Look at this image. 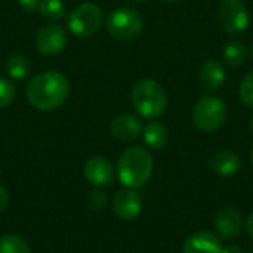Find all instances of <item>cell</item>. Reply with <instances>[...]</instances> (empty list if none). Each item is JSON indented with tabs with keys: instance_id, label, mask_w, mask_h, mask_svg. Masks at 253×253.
<instances>
[{
	"instance_id": "obj_1",
	"label": "cell",
	"mask_w": 253,
	"mask_h": 253,
	"mask_svg": "<svg viewBox=\"0 0 253 253\" xmlns=\"http://www.w3.org/2000/svg\"><path fill=\"white\" fill-rule=\"evenodd\" d=\"M28 102L40 111L59 108L70 95V82L59 71H44L36 74L27 84Z\"/></svg>"
},
{
	"instance_id": "obj_2",
	"label": "cell",
	"mask_w": 253,
	"mask_h": 253,
	"mask_svg": "<svg viewBox=\"0 0 253 253\" xmlns=\"http://www.w3.org/2000/svg\"><path fill=\"white\" fill-rule=\"evenodd\" d=\"M153 166V157L145 148L130 147L117 160L119 179L127 188H138L150 179Z\"/></svg>"
},
{
	"instance_id": "obj_3",
	"label": "cell",
	"mask_w": 253,
	"mask_h": 253,
	"mask_svg": "<svg viewBox=\"0 0 253 253\" xmlns=\"http://www.w3.org/2000/svg\"><path fill=\"white\" fill-rule=\"evenodd\" d=\"M130 101L136 113L150 120L160 117L168 107L166 90L154 79L138 80L132 87Z\"/></svg>"
},
{
	"instance_id": "obj_4",
	"label": "cell",
	"mask_w": 253,
	"mask_h": 253,
	"mask_svg": "<svg viewBox=\"0 0 253 253\" xmlns=\"http://www.w3.org/2000/svg\"><path fill=\"white\" fill-rule=\"evenodd\" d=\"M228 116L227 104L213 95L202 96L193 108V123L202 132L218 130Z\"/></svg>"
},
{
	"instance_id": "obj_5",
	"label": "cell",
	"mask_w": 253,
	"mask_h": 253,
	"mask_svg": "<svg viewBox=\"0 0 253 253\" xmlns=\"http://www.w3.org/2000/svg\"><path fill=\"white\" fill-rule=\"evenodd\" d=\"M107 30L117 40H133L144 30V18L135 7H117L107 18Z\"/></svg>"
},
{
	"instance_id": "obj_6",
	"label": "cell",
	"mask_w": 253,
	"mask_h": 253,
	"mask_svg": "<svg viewBox=\"0 0 253 253\" xmlns=\"http://www.w3.org/2000/svg\"><path fill=\"white\" fill-rule=\"evenodd\" d=\"M104 22V12L95 3H82L74 7L67 18L68 30L77 37H90Z\"/></svg>"
},
{
	"instance_id": "obj_7",
	"label": "cell",
	"mask_w": 253,
	"mask_h": 253,
	"mask_svg": "<svg viewBox=\"0 0 253 253\" xmlns=\"http://www.w3.org/2000/svg\"><path fill=\"white\" fill-rule=\"evenodd\" d=\"M218 21L224 31L237 36L251 24L249 9L243 0H221L218 4Z\"/></svg>"
},
{
	"instance_id": "obj_8",
	"label": "cell",
	"mask_w": 253,
	"mask_h": 253,
	"mask_svg": "<svg viewBox=\"0 0 253 253\" xmlns=\"http://www.w3.org/2000/svg\"><path fill=\"white\" fill-rule=\"evenodd\" d=\"M34 43L42 55L53 56L62 52L67 46V33L58 24H44L36 33Z\"/></svg>"
},
{
	"instance_id": "obj_9",
	"label": "cell",
	"mask_w": 253,
	"mask_h": 253,
	"mask_svg": "<svg viewBox=\"0 0 253 253\" xmlns=\"http://www.w3.org/2000/svg\"><path fill=\"white\" fill-rule=\"evenodd\" d=\"M144 130L142 122L138 116L123 113L116 116L110 123L111 135L122 142H132L141 136Z\"/></svg>"
},
{
	"instance_id": "obj_10",
	"label": "cell",
	"mask_w": 253,
	"mask_h": 253,
	"mask_svg": "<svg viewBox=\"0 0 253 253\" xmlns=\"http://www.w3.org/2000/svg\"><path fill=\"white\" fill-rule=\"evenodd\" d=\"M84 176L87 182L98 188L110 187L114 181V169L111 163L101 156L90 157L84 163Z\"/></svg>"
},
{
	"instance_id": "obj_11",
	"label": "cell",
	"mask_w": 253,
	"mask_h": 253,
	"mask_svg": "<svg viewBox=\"0 0 253 253\" xmlns=\"http://www.w3.org/2000/svg\"><path fill=\"white\" fill-rule=\"evenodd\" d=\"M142 202L133 188H123L117 191L113 200V211L122 221H132L141 213Z\"/></svg>"
},
{
	"instance_id": "obj_12",
	"label": "cell",
	"mask_w": 253,
	"mask_h": 253,
	"mask_svg": "<svg viewBox=\"0 0 253 253\" xmlns=\"http://www.w3.org/2000/svg\"><path fill=\"white\" fill-rule=\"evenodd\" d=\"M227 80V71L218 59H206L199 70V83L205 90L213 92L222 87Z\"/></svg>"
},
{
	"instance_id": "obj_13",
	"label": "cell",
	"mask_w": 253,
	"mask_h": 253,
	"mask_svg": "<svg viewBox=\"0 0 253 253\" xmlns=\"http://www.w3.org/2000/svg\"><path fill=\"white\" fill-rule=\"evenodd\" d=\"M243 227V218L234 208H224L215 216V230L224 239H234L240 234Z\"/></svg>"
},
{
	"instance_id": "obj_14",
	"label": "cell",
	"mask_w": 253,
	"mask_h": 253,
	"mask_svg": "<svg viewBox=\"0 0 253 253\" xmlns=\"http://www.w3.org/2000/svg\"><path fill=\"white\" fill-rule=\"evenodd\" d=\"M209 166L215 175L219 176H233L242 168V159L237 153L231 150H218L212 154Z\"/></svg>"
},
{
	"instance_id": "obj_15",
	"label": "cell",
	"mask_w": 253,
	"mask_h": 253,
	"mask_svg": "<svg viewBox=\"0 0 253 253\" xmlns=\"http://www.w3.org/2000/svg\"><path fill=\"white\" fill-rule=\"evenodd\" d=\"M221 240L209 231H197L191 234L182 246V253H221Z\"/></svg>"
},
{
	"instance_id": "obj_16",
	"label": "cell",
	"mask_w": 253,
	"mask_h": 253,
	"mask_svg": "<svg viewBox=\"0 0 253 253\" xmlns=\"http://www.w3.org/2000/svg\"><path fill=\"white\" fill-rule=\"evenodd\" d=\"M142 132H144L145 144L153 150H162L163 147H166L169 141V130L160 122H156V120L150 122Z\"/></svg>"
},
{
	"instance_id": "obj_17",
	"label": "cell",
	"mask_w": 253,
	"mask_h": 253,
	"mask_svg": "<svg viewBox=\"0 0 253 253\" xmlns=\"http://www.w3.org/2000/svg\"><path fill=\"white\" fill-rule=\"evenodd\" d=\"M222 55H224V59H225V62L228 65H231V67H242L246 62L249 52H248V47H246V44L243 42L231 40V42H228L225 44Z\"/></svg>"
},
{
	"instance_id": "obj_18",
	"label": "cell",
	"mask_w": 253,
	"mask_h": 253,
	"mask_svg": "<svg viewBox=\"0 0 253 253\" xmlns=\"http://www.w3.org/2000/svg\"><path fill=\"white\" fill-rule=\"evenodd\" d=\"M6 71L7 74L15 79V80H24L30 76L31 71V65L28 62V59L21 55V53H15L10 55L6 61Z\"/></svg>"
},
{
	"instance_id": "obj_19",
	"label": "cell",
	"mask_w": 253,
	"mask_h": 253,
	"mask_svg": "<svg viewBox=\"0 0 253 253\" xmlns=\"http://www.w3.org/2000/svg\"><path fill=\"white\" fill-rule=\"evenodd\" d=\"M0 253H31V249L22 237L6 234L0 237Z\"/></svg>"
},
{
	"instance_id": "obj_20",
	"label": "cell",
	"mask_w": 253,
	"mask_h": 253,
	"mask_svg": "<svg viewBox=\"0 0 253 253\" xmlns=\"http://www.w3.org/2000/svg\"><path fill=\"white\" fill-rule=\"evenodd\" d=\"M39 12L42 16L56 21L65 15V4L62 0H42L39 4Z\"/></svg>"
},
{
	"instance_id": "obj_21",
	"label": "cell",
	"mask_w": 253,
	"mask_h": 253,
	"mask_svg": "<svg viewBox=\"0 0 253 253\" xmlns=\"http://www.w3.org/2000/svg\"><path fill=\"white\" fill-rule=\"evenodd\" d=\"M239 95H240V99L242 102L249 107L253 108V70L249 71L240 82V87H239Z\"/></svg>"
},
{
	"instance_id": "obj_22",
	"label": "cell",
	"mask_w": 253,
	"mask_h": 253,
	"mask_svg": "<svg viewBox=\"0 0 253 253\" xmlns=\"http://www.w3.org/2000/svg\"><path fill=\"white\" fill-rule=\"evenodd\" d=\"M15 98V87L13 84L7 80L0 77V108L7 107Z\"/></svg>"
},
{
	"instance_id": "obj_23",
	"label": "cell",
	"mask_w": 253,
	"mask_h": 253,
	"mask_svg": "<svg viewBox=\"0 0 253 253\" xmlns=\"http://www.w3.org/2000/svg\"><path fill=\"white\" fill-rule=\"evenodd\" d=\"M87 205H89V208L93 209V211H101V209H104V206L107 205V196H105V193H102L101 190H95V191L89 193Z\"/></svg>"
},
{
	"instance_id": "obj_24",
	"label": "cell",
	"mask_w": 253,
	"mask_h": 253,
	"mask_svg": "<svg viewBox=\"0 0 253 253\" xmlns=\"http://www.w3.org/2000/svg\"><path fill=\"white\" fill-rule=\"evenodd\" d=\"M42 0H18L19 6L25 10V12H34L36 9H39Z\"/></svg>"
},
{
	"instance_id": "obj_25",
	"label": "cell",
	"mask_w": 253,
	"mask_h": 253,
	"mask_svg": "<svg viewBox=\"0 0 253 253\" xmlns=\"http://www.w3.org/2000/svg\"><path fill=\"white\" fill-rule=\"evenodd\" d=\"M9 205V194L6 191V188L3 185H0V213L7 208Z\"/></svg>"
},
{
	"instance_id": "obj_26",
	"label": "cell",
	"mask_w": 253,
	"mask_h": 253,
	"mask_svg": "<svg viewBox=\"0 0 253 253\" xmlns=\"http://www.w3.org/2000/svg\"><path fill=\"white\" fill-rule=\"evenodd\" d=\"M221 253H243V252L240 251V248H239V246H236V245H228V246L222 248Z\"/></svg>"
},
{
	"instance_id": "obj_27",
	"label": "cell",
	"mask_w": 253,
	"mask_h": 253,
	"mask_svg": "<svg viewBox=\"0 0 253 253\" xmlns=\"http://www.w3.org/2000/svg\"><path fill=\"white\" fill-rule=\"evenodd\" d=\"M246 228H248L249 236L253 239V212L249 215V218L246 219Z\"/></svg>"
},
{
	"instance_id": "obj_28",
	"label": "cell",
	"mask_w": 253,
	"mask_h": 253,
	"mask_svg": "<svg viewBox=\"0 0 253 253\" xmlns=\"http://www.w3.org/2000/svg\"><path fill=\"white\" fill-rule=\"evenodd\" d=\"M162 1H165V3H181L184 0H162Z\"/></svg>"
},
{
	"instance_id": "obj_29",
	"label": "cell",
	"mask_w": 253,
	"mask_h": 253,
	"mask_svg": "<svg viewBox=\"0 0 253 253\" xmlns=\"http://www.w3.org/2000/svg\"><path fill=\"white\" fill-rule=\"evenodd\" d=\"M132 3H142V1H145V0H130Z\"/></svg>"
},
{
	"instance_id": "obj_30",
	"label": "cell",
	"mask_w": 253,
	"mask_h": 253,
	"mask_svg": "<svg viewBox=\"0 0 253 253\" xmlns=\"http://www.w3.org/2000/svg\"><path fill=\"white\" fill-rule=\"evenodd\" d=\"M251 163H252V166H253V148H252V151H251Z\"/></svg>"
},
{
	"instance_id": "obj_31",
	"label": "cell",
	"mask_w": 253,
	"mask_h": 253,
	"mask_svg": "<svg viewBox=\"0 0 253 253\" xmlns=\"http://www.w3.org/2000/svg\"><path fill=\"white\" fill-rule=\"evenodd\" d=\"M251 130H252V132H253V119H252V120H251Z\"/></svg>"
},
{
	"instance_id": "obj_32",
	"label": "cell",
	"mask_w": 253,
	"mask_h": 253,
	"mask_svg": "<svg viewBox=\"0 0 253 253\" xmlns=\"http://www.w3.org/2000/svg\"><path fill=\"white\" fill-rule=\"evenodd\" d=\"M252 55H253V46H252Z\"/></svg>"
},
{
	"instance_id": "obj_33",
	"label": "cell",
	"mask_w": 253,
	"mask_h": 253,
	"mask_svg": "<svg viewBox=\"0 0 253 253\" xmlns=\"http://www.w3.org/2000/svg\"><path fill=\"white\" fill-rule=\"evenodd\" d=\"M246 253H252V252H246Z\"/></svg>"
}]
</instances>
